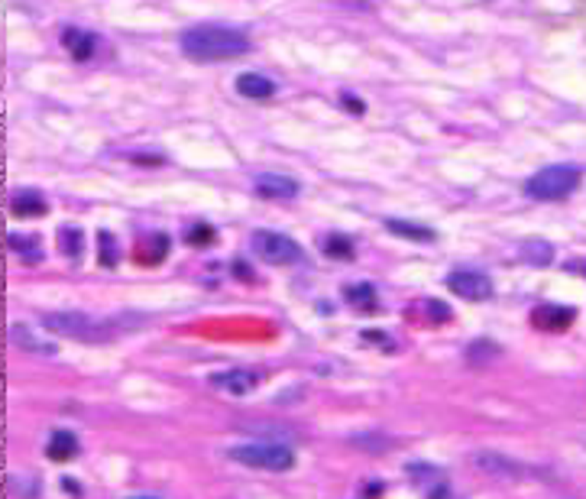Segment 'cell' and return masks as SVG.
I'll return each mask as SVG.
<instances>
[{
	"instance_id": "ba28073f",
	"label": "cell",
	"mask_w": 586,
	"mask_h": 499,
	"mask_svg": "<svg viewBox=\"0 0 586 499\" xmlns=\"http://www.w3.org/2000/svg\"><path fill=\"white\" fill-rule=\"evenodd\" d=\"M253 188H256V195H263V198H295L301 185L295 182V178H288V176L266 172V176H256Z\"/></svg>"
},
{
	"instance_id": "d4e9b609",
	"label": "cell",
	"mask_w": 586,
	"mask_h": 499,
	"mask_svg": "<svg viewBox=\"0 0 586 499\" xmlns=\"http://www.w3.org/2000/svg\"><path fill=\"white\" fill-rule=\"evenodd\" d=\"M101 266H117V247H114V237L107 230L101 234Z\"/></svg>"
},
{
	"instance_id": "ffe728a7",
	"label": "cell",
	"mask_w": 586,
	"mask_h": 499,
	"mask_svg": "<svg viewBox=\"0 0 586 499\" xmlns=\"http://www.w3.org/2000/svg\"><path fill=\"white\" fill-rule=\"evenodd\" d=\"M324 253H327L330 259H353V243L340 234H330L327 240H324Z\"/></svg>"
},
{
	"instance_id": "3957f363",
	"label": "cell",
	"mask_w": 586,
	"mask_h": 499,
	"mask_svg": "<svg viewBox=\"0 0 586 499\" xmlns=\"http://www.w3.org/2000/svg\"><path fill=\"white\" fill-rule=\"evenodd\" d=\"M580 178L583 176L573 166H548V169L535 172V176L528 178L525 195L535 201H560L580 188Z\"/></svg>"
},
{
	"instance_id": "44dd1931",
	"label": "cell",
	"mask_w": 586,
	"mask_h": 499,
	"mask_svg": "<svg viewBox=\"0 0 586 499\" xmlns=\"http://www.w3.org/2000/svg\"><path fill=\"white\" fill-rule=\"evenodd\" d=\"M499 357V347L492 344V340H473V344L467 347V360L470 363H486V360Z\"/></svg>"
},
{
	"instance_id": "5b68a950",
	"label": "cell",
	"mask_w": 586,
	"mask_h": 499,
	"mask_svg": "<svg viewBox=\"0 0 586 499\" xmlns=\"http://www.w3.org/2000/svg\"><path fill=\"white\" fill-rule=\"evenodd\" d=\"M249 247H253V253L263 263H272V266H292L301 259V247L292 237L278 234V230H253Z\"/></svg>"
},
{
	"instance_id": "d6986e66",
	"label": "cell",
	"mask_w": 586,
	"mask_h": 499,
	"mask_svg": "<svg viewBox=\"0 0 586 499\" xmlns=\"http://www.w3.org/2000/svg\"><path fill=\"white\" fill-rule=\"evenodd\" d=\"M347 301H350L353 308L359 311H367V308H376V289L369 286V282H359V286H350L344 295Z\"/></svg>"
},
{
	"instance_id": "484cf974",
	"label": "cell",
	"mask_w": 586,
	"mask_h": 499,
	"mask_svg": "<svg viewBox=\"0 0 586 499\" xmlns=\"http://www.w3.org/2000/svg\"><path fill=\"white\" fill-rule=\"evenodd\" d=\"M353 444H359V448H373L376 454H379L382 448H389V441L386 438H379V434H353Z\"/></svg>"
},
{
	"instance_id": "4fadbf2b",
	"label": "cell",
	"mask_w": 586,
	"mask_h": 499,
	"mask_svg": "<svg viewBox=\"0 0 586 499\" xmlns=\"http://www.w3.org/2000/svg\"><path fill=\"white\" fill-rule=\"evenodd\" d=\"M10 211L16 218H43L49 211V205H45V198L39 191H16L13 198H10Z\"/></svg>"
},
{
	"instance_id": "6da1fadb",
	"label": "cell",
	"mask_w": 586,
	"mask_h": 499,
	"mask_svg": "<svg viewBox=\"0 0 586 499\" xmlns=\"http://www.w3.org/2000/svg\"><path fill=\"white\" fill-rule=\"evenodd\" d=\"M182 52L195 62H220V59H237L246 55L253 45L240 30L230 26H195V30L182 33Z\"/></svg>"
},
{
	"instance_id": "5bb4252c",
	"label": "cell",
	"mask_w": 586,
	"mask_h": 499,
	"mask_svg": "<svg viewBox=\"0 0 586 499\" xmlns=\"http://www.w3.org/2000/svg\"><path fill=\"white\" fill-rule=\"evenodd\" d=\"M78 454V438L72 431H55L45 444V457L49 461H72Z\"/></svg>"
},
{
	"instance_id": "52a82bcc",
	"label": "cell",
	"mask_w": 586,
	"mask_h": 499,
	"mask_svg": "<svg viewBox=\"0 0 586 499\" xmlns=\"http://www.w3.org/2000/svg\"><path fill=\"white\" fill-rule=\"evenodd\" d=\"M470 461H473V467L489 473V477H521L525 473V467L519 461H512L509 454H502V451H477Z\"/></svg>"
},
{
	"instance_id": "2e32d148",
	"label": "cell",
	"mask_w": 586,
	"mask_h": 499,
	"mask_svg": "<svg viewBox=\"0 0 586 499\" xmlns=\"http://www.w3.org/2000/svg\"><path fill=\"white\" fill-rule=\"evenodd\" d=\"M386 230L396 237H408V240H434V230L425 227V224H411V220H398V218H386Z\"/></svg>"
},
{
	"instance_id": "277c9868",
	"label": "cell",
	"mask_w": 586,
	"mask_h": 499,
	"mask_svg": "<svg viewBox=\"0 0 586 499\" xmlns=\"http://www.w3.org/2000/svg\"><path fill=\"white\" fill-rule=\"evenodd\" d=\"M230 457L243 467L256 470H292L295 467V451L278 441H253V444H237L230 448Z\"/></svg>"
},
{
	"instance_id": "4316f807",
	"label": "cell",
	"mask_w": 586,
	"mask_h": 499,
	"mask_svg": "<svg viewBox=\"0 0 586 499\" xmlns=\"http://www.w3.org/2000/svg\"><path fill=\"white\" fill-rule=\"evenodd\" d=\"M363 340H376V344H382L386 350H392V347H396L392 340L386 338V334H379V331H363Z\"/></svg>"
},
{
	"instance_id": "30bf717a",
	"label": "cell",
	"mask_w": 586,
	"mask_h": 499,
	"mask_svg": "<svg viewBox=\"0 0 586 499\" xmlns=\"http://www.w3.org/2000/svg\"><path fill=\"white\" fill-rule=\"evenodd\" d=\"M573 318H577V311L564 308V305H538L531 311V321L541 331H564V328H570Z\"/></svg>"
},
{
	"instance_id": "8992f818",
	"label": "cell",
	"mask_w": 586,
	"mask_h": 499,
	"mask_svg": "<svg viewBox=\"0 0 586 499\" xmlns=\"http://www.w3.org/2000/svg\"><path fill=\"white\" fill-rule=\"evenodd\" d=\"M447 286L454 295H460V299L467 301H486L492 295V282L489 276H483V272H473V269H457L447 276Z\"/></svg>"
},
{
	"instance_id": "f1b7e54d",
	"label": "cell",
	"mask_w": 586,
	"mask_h": 499,
	"mask_svg": "<svg viewBox=\"0 0 586 499\" xmlns=\"http://www.w3.org/2000/svg\"><path fill=\"white\" fill-rule=\"evenodd\" d=\"M234 276H237V279L253 282V272H249V266H246V263H234Z\"/></svg>"
},
{
	"instance_id": "8fae6325",
	"label": "cell",
	"mask_w": 586,
	"mask_h": 499,
	"mask_svg": "<svg viewBox=\"0 0 586 499\" xmlns=\"http://www.w3.org/2000/svg\"><path fill=\"white\" fill-rule=\"evenodd\" d=\"M211 382H214V386H220V390L234 392V396H246V392L256 390L259 376L253 373V370H230V373H217V376H211Z\"/></svg>"
},
{
	"instance_id": "9a60e30c",
	"label": "cell",
	"mask_w": 586,
	"mask_h": 499,
	"mask_svg": "<svg viewBox=\"0 0 586 499\" xmlns=\"http://www.w3.org/2000/svg\"><path fill=\"white\" fill-rule=\"evenodd\" d=\"M62 43H65V49L72 52V59H75V62H88L91 55H94V36H91V33L65 30Z\"/></svg>"
},
{
	"instance_id": "7402d4cb",
	"label": "cell",
	"mask_w": 586,
	"mask_h": 499,
	"mask_svg": "<svg viewBox=\"0 0 586 499\" xmlns=\"http://www.w3.org/2000/svg\"><path fill=\"white\" fill-rule=\"evenodd\" d=\"M214 237L217 234H214L211 224H191V227L185 230V240H188L191 247H211Z\"/></svg>"
},
{
	"instance_id": "ac0fdd59",
	"label": "cell",
	"mask_w": 586,
	"mask_h": 499,
	"mask_svg": "<svg viewBox=\"0 0 586 499\" xmlns=\"http://www.w3.org/2000/svg\"><path fill=\"white\" fill-rule=\"evenodd\" d=\"M59 247L68 259H78L85 249V230L78 227H59Z\"/></svg>"
},
{
	"instance_id": "603a6c76",
	"label": "cell",
	"mask_w": 586,
	"mask_h": 499,
	"mask_svg": "<svg viewBox=\"0 0 586 499\" xmlns=\"http://www.w3.org/2000/svg\"><path fill=\"white\" fill-rule=\"evenodd\" d=\"M425 311L431 315V324H444V321H450V318H454V311H450L444 301H434V299L425 301Z\"/></svg>"
},
{
	"instance_id": "7c38bea8",
	"label": "cell",
	"mask_w": 586,
	"mask_h": 499,
	"mask_svg": "<svg viewBox=\"0 0 586 499\" xmlns=\"http://www.w3.org/2000/svg\"><path fill=\"white\" fill-rule=\"evenodd\" d=\"M237 91L243 97H253V101H266V97L276 95V85H272L266 75H256V72H243L237 78Z\"/></svg>"
},
{
	"instance_id": "e0dca14e",
	"label": "cell",
	"mask_w": 586,
	"mask_h": 499,
	"mask_svg": "<svg viewBox=\"0 0 586 499\" xmlns=\"http://www.w3.org/2000/svg\"><path fill=\"white\" fill-rule=\"evenodd\" d=\"M519 253H521V259L531 266H550V259H554V247H550L548 240H525Z\"/></svg>"
},
{
	"instance_id": "7a4b0ae2",
	"label": "cell",
	"mask_w": 586,
	"mask_h": 499,
	"mask_svg": "<svg viewBox=\"0 0 586 499\" xmlns=\"http://www.w3.org/2000/svg\"><path fill=\"white\" fill-rule=\"evenodd\" d=\"M43 328L52 331V334H62V338L88 340V344H101V340H110L117 334L114 324L97 321V318L81 315V311H55V315H45Z\"/></svg>"
},
{
	"instance_id": "4dcf8cb0",
	"label": "cell",
	"mask_w": 586,
	"mask_h": 499,
	"mask_svg": "<svg viewBox=\"0 0 586 499\" xmlns=\"http://www.w3.org/2000/svg\"><path fill=\"white\" fill-rule=\"evenodd\" d=\"M133 499H156V496H133Z\"/></svg>"
},
{
	"instance_id": "9c48e42d",
	"label": "cell",
	"mask_w": 586,
	"mask_h": 499,
	"mask_svg": "<svg viewBox=\"0 0 586 499\" xmlns=\"http://www.w3.org/2000/svg\"><path fill=\"white\" fill-rule=\"evenodd\" d=\"M7 340L10 344H16L20 350H26V353H45V357H55V353H59V347L49 344V340H43L39 334H33V328H26V324H10Z\"/></svg>"
},
{
	"instance_id": "cb8c5ba5",
	"label": "cell",
	"mask_w": 586,
	"mask_h": 499,
	"mask_svg": "<svg viewBox=\"0 0 586 499\" xmlns=\"http://www.w3.org/2000/svg\"><path fill=\"white\" fill-rule=\"evenodd\" d=\"M7 243H10V249H16V253H23L26 259H39L43 253H39L36 247H30V243H36V240H23V237H16V234H10L7 237Z\"/></svg>"
},
{
	"instance_id": "f546056e",
	"label": "cell",
	"mask_w": 586,
	"mask_h": 499,
	"mask_svg": "<svg viewBox=\"0 0 586 499\" xmlns=\"http://www.w3.org/2000/svg\"><path fill=\"white\" fill-rule=\"evenodd\" d=\"M340 101H344L347 107L353 110V114H363V110H367V107H363V101H357V97H353V95H344V97H340Z\"/></svg>"
},
{
	"instance_id": "83f0119b",
	"label": "cell",
	"mask_w": 586,
	"mask_h": 499,
	"mask_svg": "<svg viewBox=\"0 0 586 499\" xmlns=\"http://www.w3.org/2000/svg\"><path fill=\"white\" fill-rule=\"evenodd\" d=\"M428 499H454V493L447 490V483H440V486H431V490H428Z\"/></svg>"
}]
</instances>
